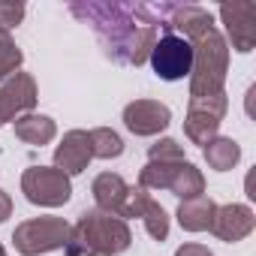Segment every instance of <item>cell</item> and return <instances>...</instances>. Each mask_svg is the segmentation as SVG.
<instances>
[{"label":"cell","instance_id":"obj_1","mask_svg":"<svg viewBox=\"0 0 256 256\" xmlns=\"http://www.w3.org/2000/svg\"><path fill=\"white\" fill-rule=\"evenodd\" d=\"M70 10L94 28L102 52L126 66H142L151 58L157 24H163L157 10L145 4H72Z\"/></svg>","mask_w":256,"mask_h":256},{"label":"cell","instance_id":"obj_2","mask_svg":"<svg viewBox=\"0 0 256 256\" xmlns=\"http://www.w3.org/2000/svg\"><path fill=\"white\" fill-rule=\"evenodd\" d=\"M169 22L163 30L184 36L193 46V70H190V100L223 94L229 72V46L223 34L214 28V18L202 6H163Z\"/></svg>","mask_w":256,"mask_h":256},{"label":"cell","instance_id":"obj_3","mask_svg":"<svg viewBox=\"0 0 256 256\" xmlns=\"http://www.w3.org/2000/svg\"><path fill=\"white\" fill-rule=\"evenodd\" d=\"M133 244V232L126 220L108 211H84L76 226H70V238L64 244L66 256H118Z\"/></svg>","mask_w":256,"mask_h":256},{"label":"cell","instance_id":"obj_4","mask_svg":"<svg viewBox=\"0 0 256 256\" xmlns=\"http://www.w3.org/2000/svg\"><path fill=\"white\" fill-rule=\"evenodd\" d=\"M70 238V223L64 217H34L16 226L12 241L16 250L22 256H40V253H52L60 250Z\"/></svg>","mask_w":256,"mask_h":256},{"label":"cell","instance_id":"obj_5","mask_svg":"<svg viewBox=\"0 0 256 256\" xmlns=\"http://www.w3.org/2000/svg\"><path fill=\"white\" fill-rule=\"evenodd\" d=\"M22 193L28 196L30 205L58 208V205L70 202L72 184H70V175H64L54 166H30L22 175Z\"/></svg>","mask_w":256,"mask_h":256},{"label":"cell","instance_id":"obj_6","mask_svg":"<svg viewBox=\"0 0 256 256\" xmlns=\"http://www.w3.org/2000/svg\"><path fill=\"white\" fill-rule=\"evenodd\" d=\"M229 100L226 94H214V96H196L187 106V118H184V136L193 145H208L211 139H217V130L226 118Z\"/></svg>","mask_w":256,"mask_h":256},{"label":"cell","instance_id":"obj_7","mask_svg":"<svg viewBox=\"0 0 256 256\" xmlns=\"http://www.w3.org/2000/svg\"><path fill=\"white\" fill-rule=\"evenodd\" d=\"M148 60H151L154 72H157L163 82H178V78L190 76V70H193V46H190L184 36L166 30V34L154 42Z\"/></svg>","mask_w":256,"mask_h":256},{"label":"cell","instance_id":"obj_8","mask_svg":"<svg viewBox=\"0 0 256 256\" xmlns=\"http://www.w3.org/2000/svg\"><path fill=\"white\" fill-rule=\"evenodd\" d=\"M217 12L226 24L232 48L241 54L253 52V46H256V4H250V0H232V4H223Z\"/></svg>","mask_w":256,"mask_h":256},{"label":"cell","instance_id":"obj_9","mask_svg":"<svg viewBox=\"0 0 256 256\" xmlns=\"http://www.w3.org/2000/svg\"><path fill=\"white\" fill-rule=\"evenodd\" d=\"M169 124H172V112L157 100H133L124 108V126L133 136H157Z\"/></svg>","mask_w":256,"mask_h":256},{"label":"cell","instance_id":"obj_10","mask_svg":"<svg viewBox=\"0 0 256 256\" xmlns=\"http://www.w3.org/2000/svg\"><path fill=\"white\" fill-rule=\"evenodd\" d=\"M36 100H40V90H36V82L30 72H16L0 84V112H4L6 120H16V118L34 112Z\"/></svg>","mask_w":256,"mask_h":256},{"label":"cell","instance_id":"obj_11","mask_svg":"<svg viewBox=\"0 0 256 256\" xmlns=\"http://www.w3.org/2000/svg\"><path fill=\"white\" fill-rule=\"evenodd\" d=\"M253 226H256L253 211H250L247 205L229 202V205H217V208H214V220H211V229H208V232H214L220 241L235 244V241L247 238V235L253 232Z\"/></svg>","mask_w":256,"mask_h":256},{"label":"cell","instance_id":"obj_12","mask_svg":"<svg viewBox=\"0 0 256 256\" xmlns=\"http://www.w3.org/2000/svg\"><path fill=\"white\" fill-rule=\"evenodd\" d=\"M94 160L90 154V139L84 130H70L64 133L60 145L54 148V169H60L64 175H78L88 169V163Z\"/></svg>","mask_w":256,"mask_h":256},{"label":"cell","instance_id":"obj_13","mask_svg":"<svg viewBox=\"0 0 256 256\" xmlns=\"http://www.w3.org/2000/svg\"><path fill=\"white\" fill-rule=\"evenodd\" d=\"M16 136L28 145H48L54 136H58V124L48 118V114H36V112H28L22 118H16Z\"/></svg>","mask_w":256,"mask_h":256},{"label":"cell","instance_id":"obj_14","mask_svg":"<svg viewBox=\"0 0 256 256\" xmlns=\"http://www.w3.org/2000/svg\"><path fill=\"white\" fill-rule=\"evenodd\" d=\"M90 193H94L100 211H108V214L118 217L120 202H124V196H126V181H124L120 175H114V172H102V175L94 178Z\"/></svg>","mask_w":256,"mask_h":256},{"label":"cell","instance_id":"obj_15","mask_svg":"<svg viewBox=\"0 0 256 256\" xmlns=\"http://www.w3.org/2000/svg\"><path fill=\"white\" fill-rule=\"evenodd\" d=\"M214 199H208L205 193L202 196H196V199H184L181 205H178V223H181V229H187V232H205V229H211V220H214Z\"/></svg>","mask_w":256,"mask_h":256},{"label":"cell","instance_id":"obj_16","mask_svg":"<svg viewBox=\"0 0 256 256\" xmlns=\"http://www.w3.org/2000/svg\"><path fill=\"white\" fill-rule=\"evenodd\" d=\"M202 154H205V163H208L211 169H217V172H229V169L241 160L238 142H235V139H226V136L211 139V142L202 148Z\"/></svg>","mask_w":256,"mask_h":256},{"label":"cell","instance_id":"obj_17","mask_svg":"<svg viewBox=\"0 0 256 256\" xmlns=\"http://www.w3.org/2000/svg\"><path fill=\"white\" fill-rule=\"evenodd\" d=\"M169 190H172L175 196H181V202H184V199H196V196L205 193V178H202V172H199L193 163L184 160L181 169H178V175L172 178Z\"/></svg>","mask_w":256,"mask_h":256},{"label":"cell","instance_id":"obj_18","mask_svg":"<svg viewBox=\"0 0 256 256\" xmlns=\"http://www.w3.org/2000/svg\"><path fill=\"white\" fill-rule=\"evenodd\" d=\"M88 139H90V154L100 157V160H114V157L124 154V139L114 130H108V126H96V130H90Z\"/></svg>","mask_w":256,"mask_h":256},{"label":"cell","instance_id":"obj_19","mask_svg":"<svg viewBox=\"0 0 256 256\" xmlns=\"http://www.w3.org/2000/svg\"><path fill=\"white\" fill-rule=\"evenodd\" d=\"M22 60H24V54L16 46V40L10 36V30H0V82H6L10 76H16Z\"/></svg>","mask_w":256,"mask_h":256},{"label":"cell","instance_id":"obj_20","mask_svg":"<svg viewBox=\"0 0 256 256\" xmlns=\"http://www.w3.org/2000/svg\"><path fill=\"white\" fill-rule=\"evenodd\" d=\"M142 220H145V229H148V235H151L154 241H166V238H169V214L163 211L160 202L148 199V205H145V211H142Z\"/></svg>","mask_w":256,"mask_h":256},{"label":"cell","instance_id":"obj_21","mask_svg":"<svg viewBox=\"0 0 256 256\" xmlns=\"http://www.w3.org/2000/svg\"><path fill=\"white\" fill-rule=\"evenodd\" d=\"M148 199H151V196H148V190H145V187H126V196H124V202H120L118 217H120V220L142 217V211H145Z\"/></svg>","mask_w":256,"mask_h":256},{"label":"cell","instance_id":"obj_22","mask_svg":"<svg viewBox=\"0 0 256 256\" xmlns=\"http://www.w3.org/2000/svg\"><path fill=\"white\" fill-rule=\"evenodd\" d=\"M148 160H154V163H184V148L175 139H160L148 148Z\"/></svg>","mask_w":256,"mask_h":256},{"label":"cell","instance_id":"obj_23","mask_svg":"<svg viewBox=\"0 0 256 256\" xmlns=\"http://www.w3.org/2000/svg\"><path fill=\"white\" fill-rule=\"evenodd\" d=\"M24 18V4L22 0H0V30H12Z\"/></svg>","mask_w":256,"mask_h":256},{"label":"cell","instance_id":"obj_24","mask_svg":"<svg viewBox=\"0 0 256 256\" xmlns=\"http://www.w3.org/2000/svg\"><path fill=\"white\" fill-rule=\"evenodd\" d=\"M175 256H214V253L205 244H184V247L175 250Z\"/></svg>","mask_w":256,"mask_h":256},{"label":"cell","instance_id":"obj_25","mask_svg":"<svg viewBox=\"0 0 256 256\" xmlns=\"http://www.w3.org/2000/svg\"><path fill=\"white\" fill-rule=\"evenodd\" d=\"M6 217H12V199H10L4 190H0V223H4Z\"/></svg>","mask_w":256,"mask_h":256},{"label":"cell","instance_id":"obj_26","mask_svg":"<svg viewBox=\"0 0 256 256\" xmlns=\"http://www.w3.org/2000/svg\"><path fill=\"white\" fill-rule=\"evenodd\" d=\"M4 124H6V118H4V112H0V126H4Z\"/></svg>","mask_w":256,"mask_h":256},{"label":"cell","instance_id":"obj_27","mask_svg":"<svg viewBox=\"0 0 256 256\" xmlns=\"http://www.w3.org/2000/svg\"><path fill=\"white\" fill-rule=\"evenodd\" d=\"M0 256H6V250H4V244H0Z\"/></svg>","mask_w":256,"mask_h":256}]
</instances>
